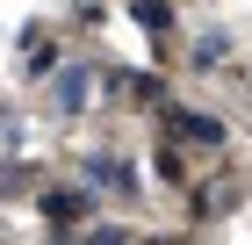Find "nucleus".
I'll use <instances>...</instances> for the list:
<instances>
[{
	"mask_svg": "<svg viewBox=\"0 0 252 245\" xmlns=\"http://www.w3.org/2000/svg\"><path fill=\"white\" fill-rule=\"evenodd\" d=\"M152 123H158V137H173L180 151H202V159H223V151H231V123H223L216 108H194V101H166Z\"/></svg>",
	"mask_w": 252,
	"mask_h": 245,
	"instance_id": "1",
	"label": "nucleus"
},
{
	"mask_svg": "<svg viewBox=\"0 0 252 245\" xmlns=\"http://www.w3.org/2000/svg\"><path fill=\"white\" fill-rule=\"evenodd\" d=\"M79 188H94V195H116V202H144V173H137L130 151H79Z\"/></svg>",
	"mask_w": 252,
	"mask_h": 245,
	"instance_id": "2",
	"label": "nucleus"
},
{
	"mask_svg": "<svg viewBox=\"0 0 252 245\" xmlns=\"http://www.w3.org/2000/svg\"><path fill=\"white\" fill-rule=\"evenodd\" d=\"M94 87H101V65H94V58H65L58 72L43 79V94H51V115H65V123H72V115H87Z\"/></svg>",
	"mask_w": 252,
	"mask_h": 245,
	"instance_id": "3",
	"label": "nucleus"
},
{
	"mask_svg": "<svg viewBox=\"0 0 252 245\" xmlns=\"http://www.w3.org/2000/svg\"><path fill=\"white\" fill-rule=\"evenodd\" d=\"M29 202H36V224L65 238V231H79V224L101 209V195H94V188H36Z\"/></svg>",
	"mask_w": 252,
	"mask_h": 245,
	"instance_id": "4",
	"label": "nucleus"
},
{
	"mask_svg": "<svg viewBox=\"0 0 252 245\" xmlns=\"http://www.w3.org/2000/svg\"><path fill=\"white\" fill-rule=\"evenodd\" d=\"M101 87H116V101H130V108H144V115H158L173 101V87L158 72H144V65H101Z\"/></svg>",
	"mask_w": 252,
	"mask_h": 245,
	"instance_id": "5",
	"label": "nucleus"
},
{
	"mask_svg": "<svg viewBox=\"0 0 252 245\" xmlns=\"http://www.w3.org/2000/svg\"><path fill=\"white\" fill-rule=\"evenodd\" d=\"M15 65H22V79H51V72L65 65L58 29H43V22H22V29H15Z\"/></svg>",
	"mask_w": 252,
	"mask_h": 245,
	"instance_id": "6",
	"label": "nucleus"
},
{
	"mask_svg": "<svg viewBox=\"0 0 252 245\" xmlns=\"http://www.w3.org/2000/svg\"><path fill=\"white\" fill-rule=\"evenodd\" d=\"M180 202H188V224H223L238 202V180H188Z\"/></svg>",
	"mask_w": 252,
	"mask_h": 245,
	"instance_id": "7",
	"label": "nucleus"
},
{
	"mask_svg": "<svg viewBox=\"0 0 252 245\" xmlns=\"http://www.w3.org/2000/svg\"><path fill=\"white\" fill-rule=\"evenodd\" d=\"M223 65H231V29H194L188 36V72H223Z\"/></svg>",
	"mask_w": 252,
	"mask_h": 245,
	"instance_id": "8",
	"label": "nucleus"
},
{
	"mask_svg": "<svg viewBox=\"0 0 252 245\" xmlns=\"http://www.w3.org/2000/svg\"><path fill=\"white\" fill-rule=\"evenodd\" d=\"M130 22H137L152 43H173V36H180V7H173V0H130Z\"/></svg>",
	"mask_w": 252,
	"mask_h": 245,
	"instance_id": "9",
	"label": "nucleus"
},
{
	"mask_svg": "<svg viewBox=\"0 0 252 245\" xmlns=\"http://www.w3.org/2000/svg\"><path fill=\"white\" fill-rule=\"evenodd\" d=\"M43 188V166L29 159V151H7L0 159V202H15V195H36Z\"/></svg>",
	"mask_w": 252,
	"mask_h": 245,
	"instance_id": "10",
	"label": "nucleus"
},
{
	"mask_svg": "<svg viewBox=\"0 0 252 245\" xmlns=\"http://www.w3.org/2000/svg\"><path fill=\"white\" fill-rule=\"evenodd\" d=\"M152 173L166 180V188H188V159H180V144H173V137H158V151H152Z\"/></svg>",
	"mask_w": 252,
	"mask_h": 245,
	"instance_id": "11",
	"label": "nucleus"
},
{
	"mask_svg": "<svg viewBox=\"0 0 252 245\" xmlns=\"http://www.w3.org/2000/svg\"><path fill=\"white\" fill-rule=\"evenodd\" d=\"M72 245H137V231H130V224H94V216H87Z\"/></svg>",
	"mask_w": 252,
	"mask_h": 245,
	"instance_id": "12",
	"label": "nucleus"
},
{
	"mask_svg": "<svg viewBox=\"0 0 252 245\" xmlns=\"http://www.w3.org/2000/svg\"><path fill=\"white\" fill-rule=\"evenodd\" d=\"M101 15H108L101 0H72V22H79V29H101Z\"/></svg>",
	"mask_w": 252,
	"mask_h": 245,
	"instance_id": "13",
	"label": "nucleus"
},
{
	"mask_svg": "<svg viewBox=\"0 0 252 245\" xmlns=\"http://www.w3.org/2000/svg\"><path fill=\"white\" fill-rule=\"evenodd\" d=\"M137 245H188V238H137Z\"/></svg>",
	"mask_w": 252,
	"mask_h": 245,
	"instance_id": "14",
	"label": "nucleus"
},
{
	"mask_svg": "<svg viewBox=\"0 0 252 245\" xmlns=\"http://www.w3.org/2000/svg\"><path fill=\"white\" fill-rule=\"evenodd\" d=\"M0 115H7V101H0Z\"/></svg>",
	"mask_w": 252,
	"mask_h": 245,
	"instance_id": "15",
	"label": "nucleus"
}]
</instances>
